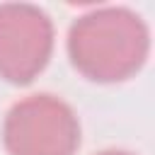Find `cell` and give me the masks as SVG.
<instances>
[{
    "label": "cell",
    "instance_id": "cell-1",
    "mask_svg": "<svg viewBox=\"0 0 155 155\" xmlns=\"http://www.w3.org/2000/svg\"><path fill=\"white\" fill-rule=\"evenodd\" d=\"M150 31L128 7H97L80 15L68 31L73 65L90 80L119 82L140 70L148 58Z\"/></svg>",
    "mask_w": 155,
    "mask_h": 155
},
{
    "label": "cell",
    "instance_id": "cell-2",
    "mask_svg": "<svg viewBox=\"0 0 155 155\" xmlns=\"http://www.w3.org/2000/svg\"><path fill=\"white\" fill-rule=\"evenodd\" d=\"M2 143L10 155H73L80 145V124L61 97L29 94L5 114Z\"/></svg>",
    "mask_w": 155,
    "mask_h": 155
},
{
    "label": "cell",
    "instance_id": "cell-3",
    "mask_svg": "<svg viewBox=\"0 0 155 155\" xmlns=\"http://www.w3.org/2000/svg\"><path fill=\"white\" fill-rule=\"evenodd\" d=\"M53 51L51 17L31 2L0 5V78L15 85L34 80Z\"/></svg>",
    "mask_w": 155,
    "mask_h": 155
},
{
    "label": "cell",
    "instance_id": "cell-4",
    "mask_svg": "<svg viewBox=\"0 0 155 155\" xmlns=\"http://www.w3.org/2000/svg\"><path fill=\"white\" fill-rule=\"evenodd\" d=\"M97 155H133V153H126V150H102Z\"/></svg>",
    "mask_w": 155,
    "mask_h": 155
}]
</instances>
